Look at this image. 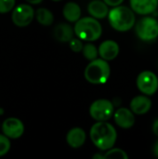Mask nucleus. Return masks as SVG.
<instances>
[{
    "label": "nucleus",
    "instance_id": "1",
    "mask_svg": "<svg viewBox=\"0 0 158 159\" xmlns=\"http://www.w3.org/2000/svg\"><path fill=\"white\" fill-rule=\"evenodd\" d=\"M90 140L93 144L102 151L112 148L117 138V133L113 125L106 121H98L90 129Z\"/></svg>",
    "mask_w": 158,
    "mask_h": 159
},
{
    "label": "nucleus",
    "instance_id": "2",
    "mask_svg": "<svg viewBox=\"0 0 158 159\" xmlns=\"http://www.w3.org/2000/svg\"><path fill=\"white\" fill-rule=\"evenodd\" d=\"M110 25L116 31L126 32L135 24V15L131 8L125 6L114 7L108 13Z\"/></svg>",
    "mask_w": 158,
    "mask_h": 159
},
{
    "label": "nucleus",
    "instance_id": "3",
    "mask_svg": "<svg viewBox=\"0 0 158 159\" xmlns=\"http://www.w3.org/2000/svg\"><path fill=\"white\" fill-rule=\"evenodd\" d=\"M74 32L82 41L93 42L101 37L102 28L97 19L93 17H85L80 18L75 21Z\"/></svg>",
    "mask_w": 158,
    "mask_h": 159
},
{
    "label": "nucleus",
    "instance_id": "4",
    "mask_svg": "<svg viewBox=\"0 0 158 159\" xmlns=\"http://www.w3.org/2000/svg\"><path fill=\"white\" fill-rule=\"evenodd\" d=\"M111 69L107 61L103 59H95L90 61L85 69V78L88 82L100 85L104 84L110 76Z\"/></svg>",
    "mask_w": 158,
    "mask_h": 159
},
{
    "label": "nucleus",
    "instance_id": "5",
    "mask_svg": "<svg viewBox=\"0 0 158 159\" xmlns=\"http://www.w3.org/2000/svg\"><path fill=\"white\" fill-rule=\"evenodd\" d=\"M136 34L143 41H151L158 36V21L153 17H144L136 24Z\"/></svg>",
    "mask_w": 158,
    "mask_h": 159
},
{
    "label": "nucleus",
    "instance_id": "6",
    "mask_svg": "<svg viewBox=\"0 0 158 159\" xmlns=\"http://www.w3.org/2000/svg\"><path fill=\"white\" fill-rule=\"evenodd\" d=\"M115 112L114 104L106 99H99L93 102L89 107V115L96 121L109 120Z\"/></svg>",
    "mask_w": 158,
    "mask_h": 159
},
{
    "label": "nucleus",
    "instance_id": "7",
    "mask_svg": "<svg viewBox=\"0 0 158 159\" xmlns=\"http://www.w3.org/2000/svg\"><path fill=\"white\" fill-rule=\"evenodd\" d=\"M12 10L11 20L18 27H26L34 19V10L30 4L18 5Z\"/></svg>",
    "mask_w": 158,
    "mask_h": 159
},
{
    "label": "nucleus",
    "instance_id": "8",
    "mask_svg": "<svg viewBox=\"0 0 158 159\" xmlns=\"http://www.w3.org/2000/svg\"><path fill=\"white\" fill-rule=\"evenodd\" d=\"M137 87L141 92L146 95H153L158 89V78L153 72H142L137 78Z\"/></svg>",
    "mask_w": 158,
    "mask_h": 159
},
{
    "label": "nucleus",
    "instance_id": "9",
    "mask_svg": "<svg viewBox=\"0 0 158 159\" xmlns=\"http://www.w3.org/2000/svg\"><path fill=\"white\" fill-rule=\"evenodd\" d=\"M2 131L9 139H19L24 132V125L19 118L8 117L2 124Z\"/></svg>",
    "mask_w": 158,
    "mask_h": 159
},
{
    "label": "nucleus",
    "instance_id": "10",
    "mask_svg": "<svg viewBox=\"0 0 158 159\" xmlns=\"http://www.w3.org/2000/svg\"><path fill=\"white\" fill-rule=\"evenodd\" d=\"M114 118L117 126L122 129H129L135 123V117L133 112L128 108L122 107L114 112Z\"/></svg>",
    "mask_w": 158,
    "mask_h": 159
},
{
    "label": "nucleus",
    "instance_id": "11",
    "mask_svg": "<svg viewBox=\"0 0 158 159\" xmlns=\"http://www.w3.org/2000/svg\"><path fill=\"white\" fill-rule=\"evenodd\" d=\"M118 53H119V46L114 40L103 41L98 48V54L101 56L102 59L105 61H112L115 59Z\"/></svg>",
    "mask_w": 158,
    "mask_h": 159
},
{
    "label": "nucleus",
    "instance_id": "12",
    "mask_svg": "<svg viewBox=\"0 0 158 159\" xmlns=\"http://www.w3.org/2000/svg\"><path fill=\"white\" fill-rule=\"evenodd\" d=\"M131 9L141 15L153 13L158 6V0H130Z\"/></svg>",
    "mask_w": 158,
    "mask_h": 159
},
{
    "label": "nucleus",
    "instance_id": "13",
    "mask_svg": "<svg viewBox=\"0 0 158 159\" xmlns=\"http://www.w3.org/2000/svg\"><path fill=\"white\" fill-rule=\"evenodd\" d=\"M86 132L81 128H73L71 129L66 135V142L69 146L72 148H79L83 146L86 142Z\"/></svg>",
    "mask_w": 158,
    "mask_h": 159
},
{
    "label": "nucleus",
    "instance_id": "14",
    "mask_svg": "<svg viewBox=\"0 0 158 159\" xmlns=\"http://www.w3.org/2000/svg\"><path fill=\"white\" fill-rule=\"evenodd\" d=\"M88 11L91 17L97 20H102L109 13L108 6L102 0H93L88 6Z\"/></svg>",
    "mask_w": 158,
    "mask_h": 159
},
{
    "label": "nucleus",
    "instance_id": "15",
    "mask_svg": "<svg viewBox=\"0 0 158 159\" xmlns=\"http://www.w3.org/2000/svg\"><path fill=\"white\" fill-rule=\"evenodd\" d=\"M152 106L151 100L146 96H137L133 98L130 102V109L133 114L144 115L146 114Z\"/></svg>",
    "mask_w": 158,
    "mask_h": 159
},
{
    "label": "nucleus",
    "instance_id": "16",
    "mask_svg": "<svg viewBox=\"0 0 158 159\" xmlns=\"http://www.w3.org/2000/svg\"><path fill=\"white\" fill-rule=\"evenodd\" d=\"M62 14L69 22H75L81 18V7L75 2H68L63 7Z\"/></svg>",
    "mask_w": 158,
    "mask_h": 159
},
{
    "label": "nucleus",
    "instance_id": "17",
    "mask_svg": "<svg viewBox=\"0 0 158 159\" xmlns=\"http://www.w3.org/2000/svg\"><path fill=\"white\" fill-rule=\"evenodd\" d=\"M54 36L60 42H69L74 37V29L67 23H60L54 28Z\"/></svg>",
    "mask_w": 158,
    "mask_h": 159
},
{
    "label": "nucleus",
    "instance_id": "18",
    "mask_svg": "<svg viewBox=\"0 0 158 159\" xmlns=\"http://www.w3.org/2000/svg\"><path fill=\"white\" fill-rule=\"evenodd\" d=\"M34 18L43 26H50L52 25L54 21V15L53 13L46 8V7H40L34 12Z\"/></svg>",
    "mask_w": 158,
    "mask_h": 159
},
{
    "label": "nucleus",
    "instance_id": "19",
    "mask_svg": "<svg viewBox=\"0 0 158 159\" xmlns=\"http://www.w3.org/2000/svg\"><path fill=\"white\" fill-rule=\"evenodd\" d=\"M82 53H83V56L87 60L93 61V60L97 59V57H98V48H96L95 45H93L91 43H88L83 46Z\"/></svg>",
    "mask_w": 158,
    "mask_h": 159
},
{
    "label": "nucleus",
    "instance_id": "20",
    "mask_svg": "<svg viewBox=\"0 0 158 159\" xmlns=\"http://www.w3.org/2000/svg\"><path fill=\"white\" fill-rule=\"evenodd\" d=\"M104 158L111 159H128L129 156L126 154V152L119 148H110L107 150L106 154L103 155Z\"/></svg>",
    "mask_w": 158,
    "mask_h": 159
},
{
    "label": "nucleus",
    "instance_id": "21",
    "mask_svg": "<svg viewBox=\"0 0 158 159\" xmlns=\"http://www.w3.org/2000/svg\"><path fill=\"white\" fill-rule=\"evenodd\" d=\"M10 150V141L4 134H0V157L7 155Z\"/></svg>",
    "mask_w": 158,
    "mask_h": 159
},
{
    "label": "nucleus",
    "instance_id": "22",
    "mask_svg": "<svg viewBox=\"0 0 158 159\" xmlns=\"http://www.w3.org/2000/svg\"><path fill=\"white\" fill-rule=\"evenodd\" d=\"M16 0H0V13L6 14L15 7Z\"/></svg>",
    "mask_w": 158,
    "mask_h": 159
},
{
    "label": "nucleus",
    "instance_id": "23",
    "mask_svg": "<svg viewBox=\"0 0 158 159\" xmlns=\"http://www.w3.org/2000/svg\"><path fill=\"white\" fill-rule=\"evenodd\" d=\"M69 47L70 48L74 51V52H81L82 48H83V42L81 39H79L78 37L74 38L73 37L69 42Z\"/></svg>",
    "mask_w": 158,
    "mask_h": 159
},
{
    "label": "nucleus",
    "instance_id": "24",
    "mask_svg": "<svg viewBox=\"0 0 158 159\" xmlns=\"http://www.w3.org/2000/svg\"><path fill=\"white\" fill-rule=\"evenodd\" d=\"M107 6H110V7H116V6H119L123 3L124 0H102Z\"/></svg>",
    "mask_w": 158,
    "mask_h": 159
},
{
    "label": "nucleus",
    "instance_id": "25",
    "mask_svg": "<svg viewBox=\"0 0 158 159\" xmlns=\"http://www.w3.org/2000/svg\"><path fill=\"white\" fill-rule=\"evenodd\" d=\"M153 131H154V133L158 137V119H156V120L154 122V125H153Z\"/></svg>",
    "mask_w": 158,
    "mask_h": 159
},
{
    "label": "nucleus",
    "instance_id": "26",
    "mask_svg": "<svg viewBox=\"0 0 158 159\" xmlns=\"http://www.w3.org/2000/svg\"><path fill=\"white\" fill-rule=\"evenodd\" d=\"M27 3H29L30 5H37L40 4L43 0H25Z\"/></svg>",
    "mask_w": 158,
    "mask_h": 159
},
{
    "label": "nucleus",
    "instance_id": "27",
    "mask_svg": "<svg viewBox=\"0 0 158 159\" xmlns=\"http://www.w3.org/2000/svg\"><path fill=\"white\" fill-rule=\"evenodd\" d=\"M154 154L158 157V142L155 144V147H154Z\"/></svg>",
    "mask_w": 158,
    "mask_h": 159
},
{
    "label": "nucleus",
    "instance_id": "28",
    "mask_svg": "<svg viewBox=\"0 0 158 159\" xmlns=\"http://www.w3.org/2000/svg\"><path fill=\"white\" fill-rule=\"evenodd\" d=\"M93 158H94V159H97V158H99V159H103V158H104V157H103L102 155H100V154H97V155H95V156L93 157Z\"/></svg>",
    "mask_w": 158,
    "mask_h": 159
},
{
    "label": "nucleus",
    "instance_id": "29",
    "mask_svg": "<svg viewBox=\"0 0 158 159\" xmlns=\"http://www.w3.org/2000/svg\"><path fill=\"white\" fill-rule=\"evenodd\" d=\"M52 1H56V2H58V1H61V0H52Z\"/></svg>",
    "mask_w": 158,
    "mask_h": 159
}]
</instances>
